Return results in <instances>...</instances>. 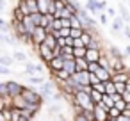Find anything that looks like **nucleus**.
Instances as JSON below:
<instances>
[{
    "label": "nucleus",
    "instance_id": "obj_24",
    "mask_svg": "<svg viewBox=\"0 0 130 121\" xmlns=\"http://www.w3.org/2000/svg\"><path fill=\"white\" fill-rule=\"evenodd\" d=\"M27 4V9H29V14H34V13H39L38 11V0H25Z\"/></svg>",
    "mask_w": 130,
    "mask_h": 121
},
{
    "label": "nucleus",
    "instance_id": "obj_51",
    "mask_svg": "<svg viewBox=\"0 0 130 121\" xmlns=\"http://www.w3.org/2000/svg\"><path fill=\"white\" fill-rule=\"evenodd\" d=\"M107 16H112V18H114V16H116V9H112V7L107 9Z\"/></svg>",
    "mask_w": 130,
    "mask_h": 121
},
{
    "label": "nucleus",
    "instance_id": "obj_27",
    "mask_svg": "<svg viewBox=\"0 0 130 121\" xmlns=\"http://www.w3.org/2000/svg\"><path fill=\"white\" fill-rule=\"evenodd\" d=\"M23 16H25V14H23V11H22L18 6H16V7L13 9V13H11V20H20V22H22Z\"/></svg>",
    "mask_w": 130,
    "mask_h": 121
},
{
    "label": "nucleus",
    "instance_id": "obj_20",
    "mask_svg": "<svg viewBox=\"0 0 130 121\" xmlns=\"http://www.w3.org/2000/svg\"><path fill=\"white\" fill-rule=\"evenodd\" d=\"M87 61H86V57H75V68H77V71H84V70H87Z\"/></svg>",
    "mask_w": 130,
    "mask_h": 121
},
{
    "label": "nucleus",
    "instance_id": "obj_46",
    "mask_svg": "<svg viewBox=\"0 0 130 121\" xmlns=\"http://www.w3.org/2000/svg\"><path fill=\"white\" fill-rule=\"evenodd\" d=\"M100 23H102V25H107V23H109V16H107L105 13H100Z\"/></svg>",
    "mask_w": 130,
    "mask_h": 121
},
{
    "label": "nucleus",
    "instance_id": "obj_50",
    "mask_svg": "<svg viewBox=\"0 0 130 121\" xmlns=\"http://www.w3.org/2000/svg\"><path fill=\"white\" fill-rule=\"evenodd\" d=\"M116 121H130V117H126V116H123V114H119V116L116 117Z\"/></svg>",
    "mask_w": 130,
    "mask_h": 121
},
{
    "label": "nucleus",
    "instance_id": "obj_47",
    "mask_svg": "<svg viewBox=\"0 0 130 121\" xmlns=\"http://www.w3.org/2000/svg\"><path fill=\"white\" fill-rule=\"evenodd\" d=\"M114 107H116V109H119V110H123V109L126 107V103H125L123 100H118V101L114 103Z\"/></svg>",
    "mask_w": 130,
    "mask_h": 121
},
{
    "label": "nucleus",
    "instance_id": "obj_13",
    "mask_svg": "<svg viewBox=\"0 0 130 121\" xmlns=\"http://www.w3.org/2000/svg\"><path fill=\"white\" fill-rule=\"evenodd\" d=\"M62 57L59 55V57H54L50 62H46V66H48V71L52 73V71H59V70H62Z\"/></svg>",
    "mask_w": 130,
    "mask_h": 121
},
{
    "label": "nucleus",
    "instance_id": "obj_12",
    "mask_svg": "<svg viewBox=\"0 0 130 121\" xmlns=\"http://www.w3.org/2000/svg\"><path fill=\"white\" fill-rule=\"evenodd\" d=\"M102 52H103V50H100V48H87V50H86V61H87V62H98Z\"/></svg>",
    "mask_w": 130,
    "mask_h": 121
},
{
    "label": "nucleus",
    "instance_id": "obj_41",
    "mask_svg": "<svg viewBox=\"0 0 130 121\" xmlns=\"http://www.w3.org/2000/svg\"><path fill=\"white\" fill-rule=\"evenodd\" d=\"M114 85H116V93H118V94H121V93H123V91L126 89L123 82H114Z\"/></svg>",
    "mask_w": 130,
    "mask_h": 121
},
{
    "label": "nucleus",
    "instance_id": "obj_43",
    "mask_svg": "<svg viewBox=\"0 0 130 121\" xmlns=\"http://www.w3.org/2000/svg\"><path fill=\"white\" fill-rule=\"evenodd\" d=\"M98 66H100L98 62H89V64H87V71H89V73H94V71L98 70Z\"/></svg>",
    "mask_w": 130,
    "mask_h": 121
},
{
    "label": "nucleus",
    "instance_id": "obj_30",
    "mask_svg": "<svg viewBox=\"0 0 130 121\" xmlns=\"http://www.w3.org/2000/svg\"><path fill=\"white\" fill-rule=\"evenodd\" d=\"M0 32H4V34L11 32V23H7L4 18H0Z\"/></svg>",
    "mask_w": 130,
    "mask_h": 121
},
{
    "label": "nucleus",
    "instance_id": "obj_39",
    "mask_svg": "<svg viewBox=\"0 0 130 121\" xmlns=\"http://www.w3.org/2000/svg\"><path fill=\"white\" fill-rule=\"evenodd\" d=\"M107 114H109V117H118V116L121 114V110H119V109H116V107H110V109L107 110Z\"/></svg>",
    "mask_w": 130,
    "mask_h": 121
},
{
    "label": "nucleus",
    "instance_id": "obj_10",
    "mask_svg": "<svg viewBox=\"0 0 130 121\" xmlns=\"http://www.w3.org/2000/svg\"><path fill=\"white\" fill-rule=\"evenodd\" d=\"M25 73L27 75H45V68L34 62H27L25 64Z\"/></svg>",
    "mask_w": 130,
    "mask_h": 121
},
{
    "label": "nucleus",
    "instance_id": "obj_21",
    "mask_svg": "<svg viewBox=\"0 0 130 121\" xmlns=\"http://www.w3.org/2000/svg\"><path fill=\"white\" fill-rule=\"evenodd\" d=\"M27 82L32 84V85H41V84L45 82V77H43V75H29Z\"/></svg>",
    "mask_w": 130,
    "mask_h": 121
},
{
    "label": "nucleus",
    "instance_id": "obj_36",
    "mask_svg": "<svg viewBox=\"0 0 130 121\" xmlns=\"http://www.w3.org/2000/svg\"><path fill=\"white\" fill-rule=\"evenodd\" d=\"M30 16V20L34 22V25L38 27V25H41V13H34V14H29Z\"/></svg>",
    "mask_w": 130,
    "mask_h": 121
},
{
    "label": "nucleus",
    "instance_id": "obj_22",
    "mask_svg": "<svg viewBox=\"0 0 130 121\" xmlns=\"http://www.w3.org/2000/svg\"><path fill=\"white\" fill-rule=\"evenodd\" d=\"M89 96H91V101L96 105V103H102V98H103V94L100 93V91H96V89H93L91 87V91H89Z\"/></svg>",
    "mask_w": 130,
    "mask_h": 121
},
{
    "label": "nucleus",
    "instance_id": "obj_4",
    "mask_svg": "<svg viewBox=\"0 0 130 121\" xmlns=\"http://www.w3.org/2000/svg\"><path fill=\"white\" fill-rule=\"evenodd\" d=\"M46 34H48V32H46V29H45V27H39V25H38V27L34 29V32L30 34V38H32V48H36L38 45H41V43L45 41Z\"/></svg>",
    "mask_w": 130,
    "mask_h": 121
},
{
    "label": "nucleus",
    "instance_id": "obj_40",
    "mask_svg": "<svg viewBox=\"0 0 130 121\" xmlns=\"http://www.w3.org/2000/svg\"><path fill=\"white\" fill-rule=\"evenodd\" d=\"M93 89H96V91H100L102 94H105V84L103 82H98V84H94V85H91Z\"/></svg>",
    "mask_w": 130,
    "mask_h": 121
},
{
    "label": "nucleus",
    "instance_id": "obj_59",
    "mask_svg": "<svg viewBox=\"0 0 130 121\" xmlns=\"http://www.w3.org/2000/svg\"><path fill=\"white\" fill-rule=\"evenodd\" d=\"M128 6H130V0H128Z\"/></svg>",
    "mask_w": 130,
    "mask_h": 121
},
{
    "label": "nucleus",
    "instance_id": "obj_33",
    "mask_svg": "<svg viewBox=\"0 0 130 121\" xmlns=\"http://www.w3.org/2000/svg\"><path fill=\"white\" fill-rule=\"evenodd\" d=\"M9 96V91H7V84L6 82H0V98H7ZM11 98V96H9Z\"/></svg>",
    "mask_w": 130,
    "mask_h": 121
},
{
    "label": "nucleus",
    "instance_id": "obj_9",
    "mask_svg": "<svg viewBox=\"0 0 130 121\" xmlns=\"http://www.w3.org/2000/svg\"><path fill=\"white\" fill-rule=\"evenodd\" d=\"M128 78H130V68L121 70V71H116V73H112V77H110L112 82H123V84H126Z\"/></svg>",
    "mask_w": 130,
    "mask_h": 121
},
{
    "label": "nucleus",
    "instance_id": "obj_19",
    "mask_svg": "<svg viewBox=\"0 0 130 121\" xmlns=\"http://www.w3.org/2000/svg\"><path fill=\"white\" fill-rule=\"evenodd\" d=\"M70 27H71V29H84L82 20L78 18V14H71V16H70Z\"/></svg>",
    "mask_w": 130,
    "mask_h": 121
},
{
    "label": "nucleus",
    "instance_id": "obj_14",
    "mask_svg": "<svg viewBox=\"0 0 130 121\" xmlns=\"http://www.w3.org/2000/svg\"><path fill=\"white\" fill-rule=\"evenodd\" d=\"M29 103L25 101V98L22 96V94H18V96H13L11 98V107L13 109H25Z\"/></svg>",
    "mask_w": 130,
    "mask_h": 121
},
{
    "label": "nucleus",
    "instance_id": "obj_31",
    "mask_svg": "<svg viewBox=\"0 0 130 121\" xmlns=\"http://www.w3.org/2000/svg\"><path fill=\"white\" fill-rule=\"evenodd\" d=\"M118 9H119V14H121V18H123L125 22H130V14H128V9H126V7H125L123 4H119V7H118Z\"/></svg>",
    "mask_w": 130,
    "mask_h": 121
},
{
    "label": "nucleus",
    "instance_id": "obj_44",
    "mask_svg": "<svg viewBox=\"0 0 130 121\" xmlns=\"http://www.w3.org/2000/svg\"><path fill=\"white\" fill-rule=\"evenodd\" d=\"M73 121H89L82 112H75V117H73Z\"/></svg>",
    "mask_w": 130,
    "mask_h": 121
},
{
    "label": "nucleus",
    "instance_id": "obj_28",
    "mask_svg": "<svg viewBox=\"0 0 130 121\" xmlns=\"http://www.w3.org/2000/svg\"><path fill=\"white\" fill-rule=\"evenodd\" d=\"M86 46H73V57H86Z\"/></svg>",
    "mask_w": 130,
    "mask_h": 121
},
{
    "label": "nucleus",
    "instance_id": "obj_53",
    "mask_svg": "<svg viewBox=\"0 0 130 121\" xmlns=\"http://www.w3.org/2000/svg\"><path fill=\"white\" fill-rule=\"evenodd\" d=\"M0 121H7L6 116H4V110H2V109H0Z\"/></svg>",
    "mask_w": 130,
    "mask_h": 121
},
{
    "label": "nucleus",
    "instance_id": "obj_15",
    "mask_svg": "<svg viewBox=\"0 0 130 121\" xmlns=\"http://www.w3.org/2000/svg\"><path fill=\"white\" fill-rule=\"evenodd\" d=\"M94 75L98 77V80H102V82H107V80H110V71L107 70V68H102V66H98V70L94 71Z\"/></svg>",
    "mask_w": 130,
    "mask_h": 121
},
{
    "label": "nucleus",
    "instance_id": "obj_34",
    "mask_svg": "<svg viewBox=\"0 0 130 121\" xmlns=\"http://www.w3.org/2000/svg\"><path fill=\"white\" fill-rule=\"evenodd\" d=\"M6 45H16L18 43V39H16V36H7V34H4V39H2Z\"/></svg>",
    "mask_w": 130,
    "mask_h": 121
},
{
    "label": "nucleus",
    "instance_id": "obj_42",
    "mask_svg": "<svg viewBox=\"0 0 130 121\" xmlns=\"http://www.w3.org/2000/svg\"><path fill=\"white\" fill-rule=\"evenodd\" d=\"M59 110H61L59 103H52V105H50V109H48V112H50V114H59Z\"/></svg>",
    "mask_w": 130,
    "mask_h": 121
},
{
    "label": "nucleus",
    "instance_id": "obj_32",
    "mask_svg": "<svg viewBox=\"0 0 130 121\" xmlns=\"http://www.w3.org/2000/svg\"><path fill=\"white\" fill-rule=\"evenodd\" d=\"M13 61H18V62H25L27 61V55L23 52H13Z\"/></svg>",
    "mask_w": 130,
    "mask_h": 121
},
{
    "label": "nucleus",
    "instance_id": "obj_58",
    "mask_svg": "<svg viewBox=\"0 0 130 121\" xmlns=\"http://www.w3.org/2000/svg\"><path fill=\"white\" fill-rule=\"evenodd\" d=\"M2 39H4V32H0V41H2ZM2 43H4V41H2Z\"/></svg>",
    "mask_w": 130,
    "mask_h": 121
},
{
    "label": "nucleus",
    "instance_id": "obj_18",
    "mask_svg": "<svg viewBox=\"0 0 130 121\" xmlns=\"http://www.w3.org/2000/svg\"><path fill=\"white\" fill-rule=\"evenodd\" d=\"M62 70L68 71L70 75H73V73L77 71V68H75V59H68V61H64V62H62Z\"/></svg>",
    "mask_w": 130,
    "mask_h": 121
},
{
    "label": "nucleus",
    "instance_id": "obj_57",
    "mask_svg": "<svg viewBox=\"0 0 130 121\" xmlns=\"http://www.w3.org/2000/svg\"><path fill=\"white\" fill-rule=\"evenodd\" d=\"M125 55H128V57H130V46H126V48H125Z\"/></svg>",
    "mask_w": 130,
    "mask_h": 121
},
{
    "label": "nucleus",
    "instance_id": "obj_48",
    "mask_svg": "<svg viewBox=\"0 0 130 121\" xmlns=\"http://www.w3.org/2000/svg\"><path fill=\"white\" fill-rule=\"evenodd\" d=\"M121 114H123V116H126V117H130V105H128V103H126V107L121 110Z\"/></svg>",
    "mask_w": 130,
    "mask_h": 121
},
{
    "label": "nucleus",
    "instance_id": "obj_37",
    "mask_svg": "<svg viewBox=\"0 0 130 121\" xmlns=\"http://www.w3.org/2000/svg\"><path fill=\"white\" fill-rule=\"evenodd\" d=\"M80 112H82V114H84V116H86V117H87L89 121H94V114H93V109H82Z\"/></svg>",
    "mask_w": 130,
    "mask_h": 121
},
{
    "label": "nucleus",
    "instance_id": "obj_49",
    "mask_svg": "<svg viewBox=\"0 0 130 121\" xmlns=\"http://www.w3.org/2000/svg\"><path fill=\"white\" fill-rule=\"evenodd\" d=\"M73 46H84L82 45V39L80 38H73Z\"/></svg>",
    "mask_w": 130,
    "mask_h": 121
},
{
    "label": "nucleus",
    "instance_id": "obj_11",
    "mask_svg": "<svg viewBox=\"0 0 130 121\" xmlns=\"http://www.w3.org/2000/svg\"><path fill=\"white\" fill-rule=\"evenodd\" d=\"M71 77L77 80V84H80V85H89V71H87V70H84V71H75Z\"/></svg>",
    "mask_w": 130,
    "mask_h": 121
},
{
    "label": "nucleus",
    "instance_id": "obj_6",
    "mask_svg": "<svg viewBox=\"0 0 130 121\" xmlns=\"http://www.w3.org/2000/svg\"><path fill=\"white\" fill-rule=\"evenodd\" d=\"M38 11L41 14H54V0H38Z\"/></svg>",
    "mask_w": 130,
    "mask_h": 121
},
{
    "label": "nucleus",
    "instance_id": "obj_8",
    "mask_svg": "<svg viewBox=\"0 0 130 121\" xmlns=\"http://www.w3.org/2000/svg\"><path fill=\"white\" fill-rule=\"evenodd\" d=\"M6 84H7V91H9V96H11V98H13V96H18V94H22L23 85H22L20 82H16V80H7Z\"/></svg>",
    "mask_w": 130,
    "mask_h": 121
},
{
    "label": "nucleus",
    "instance_id": "obj_16",
    "mask_svg": "<svg viewBox=\"0 0 130 121\" xmlns=\"http://www.w3.org/2000/svg\"><path fill=\"white\" fill-rule=\"evenodd\" d=\"M22 23H23V27H25V30H27V34H32L34 32V29H36V25H34V22L30 20V16L27 14V16H23V20H22Z\"/></svg>",
    "mask_w": 130,
    "mask_h": 121
},
{
    "label": "nucleus",
    "instance_id": "obj_54",
    "mask_svg": "<svg viewBox=\"0 0 130 121\" xmlns=\"http://www.w3.org/2000/svg\"><path fill=\"white\" fill-rule=\"evenodd\" d=\"M4 7H6V0H0V11H4Z\"/></svg>",
    "mask_w": 130,
    "mask_h": 121
},
{
    "label": "nucleus",
    "instance_id": "obj_35",
    "mask_svg": "<svg viewBox=\"0 0 130 121\" xmlns=\"http://www.w3.org/2000/svg\"><path fill=\"white\" fill-rule=\"evenodd\" d=\"M0 64H2V66H11V64H13V57H9V55H0Z\"/></svg>",
    "mask_w": 130,
    "mask_h": 121
},
{
    "label": "nucleus",
    "instance_id": "obj_3",
    "mask_svg": "<svg viewBox=\"0 0 130 121\" xmlns=\"http://www.w3.org/2000/svg\"><path fill=\"white\" fill-rule=\"evenodd\" d=\"M34 50H36L38 57H39V59H41V61H43L45 64H46V62H50V61L54 59V52H52V48H48V46H46L45 43L38 45V46H36Z\"/></svg>",
    "mask_w": 130,
    "mask_h": 121
},
{
    "label": "nucleus",
    "instance_id": "obj_26",
    "mask_svg": "<svg viewBox=\"0 0 130 121\" xmlns=\"http://www.w3.org/2000/svg\"><path fill=\"white\" fill-rule=\"evenodd\" d=\"M102 103L107 107V109H110V107H114V96L112 94H103V98H102Z\"/></svg>",
    "mask_w": 130,
    "mask_h": 121
},
{
    "label": "nucleus",
    "instance_id": "obj_38",
    "mask_svg": "<svg viewBox=\"0 0 130 121\" xmlns=\"http://www.w3.org/2000/svg\"><path fill=\"white\" fill-rule=\"evenodd\" d=\"M84 29H70V38H80Z\"/></svg>",
    "mask_w": 130,
    "mask_h": 121
},
{
    "label": "nucleus",
    "instance_id": "obj_5",
    "mask_svg": "<svg viewBox=\"0 0 130 121\" xmlns=\"http://www.w3.org/2000/svg\"><path fill=\"white\" fill-rule=\"evenodd\" d=\"M86 9L87 13H103V9H107V2H100V0H87V4H86Z\"/></svg>",
    "mask_w": 130,
    "mask_h": 121
},
{
    "label": "nucleus",
    "instance_id": "obj_56",
    "mask_svg": "<svg viewBox=\"0 0 130 121\" xmlns=\"http://www.w3.org/2000/svg\"><path fill=\"white\" fill-rule=\"evenodd\" d=\"M125 87H126V91H128V93H130V78H128V80H126V84H125Z\"/></svg>",
    "mask_w": 130,
    "mask_h": 121
},
{
    "label": "nucleus",
    "instance_id": "obj_25",
    "mask_svg": "<svg viewBox=\"0 0 130 121\" xmlns=\"http://www.w3.org/2000/svg\"><path fill=\"white\" fill-rule=\"evenodd\" d=\"M54 22V14H41V25L39 27H50V23Z\"/></svg>",
    "mask_w": 130,
    "mask_h": 121
},
{
    "label": "nucleus",
    "instance_id": "obj_29",
    "mask_svg": "<svg viewBox=\"0 0 130 121\" xmlns=\"http://www.w3.org/2000/svg\"><path fill=\"white\" fill-rule=\"evenodd\" d=\"M103 84H105V94H114V93H116V85H114L112 80H107V82H103Z\"/></svg>",
    "mask_w": 130,
    "mask_h": 121
},
{
    "label": "nucleus",
    "instance_id": "obj_2",
    "mask_svg": "<svg viewBox=\"0 0 130 121\" xmlns=\"http://www.w3.org/2000/svg\"><path fill=\"white\" fill-rule=\"evenodd\" d=\"M22 96L25 98L27 103H38V105H43V98H41V94H39L36 89H32V87L23 85V89H22Z\"/></svg>",
    "mask_w": 130,
    "mask_h": 121
},
{
    "label": "nucleus",
    "instance_id": "obj_17",
    "mask_svg": "<svg viewBox=\"0 0 130 121\" xmlns=\"http://www.w3.org/2000/svg\"><path fill=\"white\" fill-rule=\"evenodd\" d=\"M125 27V20L121 16H114V22H112V32H121Z\"/></svg>",
    "mask_w": 130,
    "mask_h": 121
},
{
    "label": "nucleus",
    "instance_id": "obj_52",
    "mask_svg": "<svg viewBox=\"0 0 130 121\" xmlns=\"http://www.w3.org/2000/svg\"><path fill=\"white\" fill-rule=\"evenodd\" d=\"M123 32H125V36H126V39H130V29H126V27H123Z\"/></svg>",
    "mask_w": 130,
    "mask_h": 121
},
{
    "label": "nucleus",
    "instance_id": "obj_1",
    "mask_svg": "<svg viewBox=\"0 0 130 121\" xmlns=\"http://www.w3.org/2000/svg\"><path fill=\"white\" fill-rule=\"evenodd\" d=\"M70 101H71V105L77 109V112H80L82 109H94V103L91 101V96H89V93H86V91L75 93Z\"/></svg>",
    "mask_w": 130,
    "mask_h": 121
},
{
    "label": "nucleus",
    "instance_id": "obj_7",
    "mask_svg": "<svg viewBox=\"0 0 130 121\" xmlns=\"http://www.w3.org/2000/svg\"><path fill=\"white\" fill-rule=\"evenodd\" d=\"M55 91V85L52 84V82H43L41 85H39V94H41V98H43V101L45 100H50V96H52V93Z\"/></svg>",
    "mask_w": 130,
    "mask_h": 121
},
{
    "label": "nucleus",
    "instance_id": "obj_55",
    "mask_svg": "<svg viewBox=\"0 0 130 121\" xmlns=\"http://www.w3.org/2000/svg\"><path fill=\"white\" fill-rule=\"evenodd\" d=\"M16 121H30V119H29V117H25V116H20Z\"/></svg>",
    "mask_w": 130,
    "mask_h": 121
},
{
    "label": "nucleus",
    "instance_id": "obj_23",
    "mask_svg": "<svg viewBox=\"0 0 130 121\" xmlns=\"http://www.w3.org/2000/svg\"><path fill=\"white\" fill-rule=\"evenodd\" d=\"M43 43H45L48 48H52V50H54V48L57 46V38H55L54 34H46V38H45V41H43Z\"/></svg>",
    "mask_w": 130,
    "mask_h": 121
},
{
    "label": "nucleus",
    "instance_id": "obj_45",
    "mask_svg": "<svg viewBox=\"0 0 130 121\" xmlns=\"http://www.w3.org/2000/svg\"><path fill=\"white\" fill-rule=\"evenodd\" d=\"M121 100H123L125 103H130V93H128L126 89H125V91L121 93Z\"/></svg>",
    "mask_w": 130,
    "mask_h": 121
}]
</instances>
